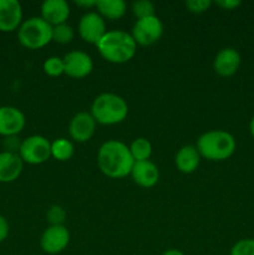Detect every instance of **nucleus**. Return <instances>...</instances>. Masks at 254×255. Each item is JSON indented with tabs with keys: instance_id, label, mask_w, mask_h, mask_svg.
<instances>
[{
	"instance_id": "nucleus-28",
	"label": "nucleus",
	"mask_w": 254,
	"mask_h": 255,
	"mask_svg": "<svg viewBox=\"0 0 254 255\" xmlns=\"http://www.w3.org/2000/svg\"><path fill=\"white\" fill-rule=\"evenodd\" d=\"M4 151L11 152V153H19L20 146H21V141L17 136H7L4 139Z\"/></svg>"
},
{
	"instance_id": "nucleus-24",
	"label": "nucleus",
	"mask_w": 254,
	"mask_h": 255,
	"mask_svg": "<svg viewBox=\"0 0 254 255\" xmlns=\"http://www.w3.org/2000/svg\"><path fill=\"white\" fill-rule=\"evenodd\" d=\"M132 12L137 17V20L153 16L154 5L149 0H137V1L132 2Z\"/></svg>"
},
{
	"instance_id": "nucleus-1",
	"label": "nucleus",
	"mask_w": 254,
	"mask_h": 255,
	"mask_svg": "<svg viewBox=\"0 0 254 255\" xmlns=\"http://www.w3.org/2000/svg\"><path fill=\"white\" fill-rule=\"evenodd\" d=\"M134 159L129 147L117 139H110L101 144L97 152V166L110 178H124L131 174Z\"/></svg>"
},
{
	"instance_id": "nucleus-18",
	"label": "nucleus",
	"mask_w": 254,
	"mask_h": 255,
	"mask_svg": "<svg viewBox=\"0 0 254 255\" xmlns=\"http://www.w3.org/2000/svg\"><path fill=\"white\" fill-rule=\"evenodd\" d=\"M176 166L182 173H193L199 166L201 162V154L196 146L187 144L183 146L176 154Z\"/></svg>"
},
{
	"instance_id": "nucleus-10",
	"label": "nucleus",
	"mask_w": 254,
	"mask_h": 255,
	"mask_svg": "<svg viewBox=\"0 0 254 255\" xmlns=\"http://www.w3.org/2000/svg\"><path fill=\"white\" fill-rule=\"evenodd\" d=\"M70 243V233L65 226H50L40 238L41 249L47 254H59Z\"/></svg>"
},
{
	"instance_id": "nucleus-12",
	"label": "nucleus",
	"mask_w": 254,
	"mask_h": 255,
	"mask_svg": "<svg viewBox=\"0 0 254 255\" xmlns=\"http://www.w3.org/2000/svg\"><path fill=\"white\" fill-rule=\"evenodd\" d=\"M96 124L97 122L90 112H79L70 121V136L76 142L89 141L96 131Z\"/></svg>"
},
{
	"instance_id": "nucleus-7",
	"label": "nucleus",
	"mask_w": 254,
	"mask_h": 255,
	"mask_svg": "<svg viewBox=\"0 0 254 255\" xmlns=\"http://www.w3.org/2000/svg\"><path fill=\"white\" fill-rule=\"evenodd\" d=\"M163 34V24L156 15L138 19L132 27V37L137 45L148 46L161 39Z\"/></svg>"
},
{
	"instance_id": "nucleus-2",
	"label": "nucleus",
	"mask_w": 254,
	"mask_h": 255,
	"mask_svg": "<svg viewBox=\"0 0 254 255\" xmlns=\"http://www.w3.org/2000/svg\"><path fill=\"white\" fill-rule=\"evenodd\" d=\"M96 46L101 56L114 64L129 61L137 50V44L132 35L124 30H109Z\"/></svg>"
},
{
	"instance_id": "nucleus-26",
	"label": "nucleus",
	"mask_w": 254,
	"mask_h": 255,
	"mask_svg": "<svg viewBox=\"0 0 254 255\" xmlns=\"http://www.w3.org/2000/svg\"><path fill=\"white\" fill-rule=\"evenodd\" d=\"M47 221L51 226H64L65 218H66V212L60 206H51L46 214Z\"/></svg>"
},
{
	"instance_id": "nucleus-8",
	"label": "nucleus",
	"mask_w": 254,
	"mask_h": 255,
	"mask_svg": "<svg viewBox=\"0 0 254 255\" xmlns=\"http://www.w3.org/2000/svg\"><path fill=\"white\" fill-rule=\"evenodd\" d=\"M77 30L84 41L95 45L107 32L105 19L97 11H89L82 15Z\"/></svg>"
},
{
	"instance_id": "nucleus-19",
	"label": "nucleus",
	"mask_w": 254,
	"mask_h": 255,
	"mask_svg": "<svg viewBox=\"0 0 254 255\" xmlns=\"http://www.w3.org/2000/svg\"><path fill=\"white\" fill-rule=\"evenodd\" d=\"M99 14L107 19H120L126 12V2L124 0H97Z\"/></svg>"
},
{
	"instance_id": "nucleus-27",
	"label": "nucleus",
	"mask_w": 254,
	"mask_h": 255,
	"mask_svg": "<svg viewBox=\"0 0 254 255\" xmlns=\"http://www.w3.org/2000/svg\"><path fill=\"white\" fill-rule=\"evenodd\" d=\"M211 0H187L186 6L191 12L201 14V12L207 11L211 7Z\"/></svg>"
},
{
	"instance_id": "nucleus-13",
	"label": "nucleus",
	"mask_w": 254,
	"mask_h": 255,
	"mask_svg": "<svg viewBox=\"0 0 254 255\" xmlns=\"http://www.w3.org/2000/svg\"><path fill=\"white\" fill-rule=\"evenodd\" d=\"M22 22V7L17 0H0V31L19 29Z\"/></svg>"
},
{
	"instance_id": "nucleus-32",
	"label": "nucleus",
	"mask_w": 254,
	"mask_h": 255,
	"mask_svg": "<svg viewBox=\"0 0 254 255\" xmlns=\"http://www.w3.org/2000/svg\"><path fill=\"white\" fill-rule=\"evenodd\" d=\"M162 255H184L182 253L181 251H178V249H168V251L164 252Z\"/></svg>"
},
{
	"instance_id": "nucleus-6",
	"label": "nucleus",
	"mask_w": 254,
	"mask_h": 255,
	"mask_svg": "<svg viewBox=\"0 0 254 255\" xmlns=\"http://www.w3.org/2000/svg\"><path fill=\"white\" fill-rule=\"evenodd\" d=\"M19 156L24 163L41 164L51 157V143L44 136H30L21 141Z\"/></svg>"
},
{
	"instance_id": "nucleus-25",
	"label": "nucleus",
	"mask_w": 254,
	"mask_h": 255,
	"mask_svg": "<svg viewBox=\"0 0 254 255\" xmlns=\"http://www.w3.org/2000/svg\"><path fill=\"white\" fill-rule=\"evenodd\" d=\"M229 255H254V239L247 238L237 242Z\"/></svg>"
},
{
	"instance_id": "nucleus-11",
	"label": "nucleus",
	"mask_w": 254,
	"mask_h": 255,
	"mask_svg": "<svg viewBox=\"0 0 254 255\" xmlns=\"http://www.w3.org/2000/svg\"><path fill=\"white\" fill-rule=\"evenodd\" d=\"M26 120L21 110L14 106L0 107V134L4 137L17 136L24 129Z\"/></svg>"
},
{
	"instance_id": "nucleus-4",
	"label": "nucleus",
	"mask_w": 254,
	"mask_h": 255,
	"mask_svg": "<svg viewBox=\"0 0 254 255\" xmlns=\"http://www.w3.org/2000/svg\"><path fill=\"white\" fill-rule=\"evenodd\" d=\"M90 114L97 124L116 125L126 119L128 114V106L127 102L119 95L104 92L94 100Z\"/></svg>"
},
{
	"instance_id": "nucleus-33",
	"label": "nucleus",
	"mask_w": 254,
	"mask_h": 255,
	"mask_svg": "<svg viewBox=\"0 0 254 255\" xmlns=\"http://www.w3.org/2000/svg\"><path fill=\"white\" fill-rule=\"evenodd\" d=\"M249 129H251L252 136L254 137V115H253V117H252V120H251V124H249Z\"/></svg>"
},
{
	"instance_id": "nucleus-23",
	"label": "nucleus",
	"mask_w": 254,
	"mask_h": 255,
	"mask_svg": "<svg viewBox=\"0 0 254 255\" xmlns=\"http://www.w3.org/2000/svg\"><path fill=\"white\" fill-rule=\"evenodd\" d=\"M42 69H44L45 74L49 75V76H52V77L60 76V75L65 74L64 60H62L61 57H57V56L47 57V59L44 61Z\"/></svg>"
},
{
	"instance_id": "nucleus-17",
	"label": "nucleus",
	"mask_w": 254,
	"mask_h": 255,
	"mask_svg": "<svg viewBox=\"0 0 254 255\" xmlns=\"http://www.w3.org/2000/svg\"><path fill=\"white\" fill-rule=\"evenodd\" d=\"M132 179L134 183L143 188H151L154 184H157L159 179V171L153 162L148 161H139L134 162L131 171Z\"/></svg>"
},
{
	"instance_id": "nucleus-29",
	"label": "nucleus",
	"mask_w": 254,
	"mask_h": 255,
	"mask_svg": "<svg viewBox=\"0 0 254 255\" xmlns=\"http://www.w3.org/2000/svg\"><path fill=\"white\" fill-rule=\"evenodd\" d=\"M9 229L10 227H9V223H7L6 218L0 214V243L4 242L5 239L7 238V236H9Z\"/></svg>"
},
{
	"instance_id": "nucleus-9",
	"label": "nucleus",
	"mask_w": 254,
	"mask_h": 255,
	"mask_svg": "<svg viewBox=\"0 0 254 255\" xmlns=\"http://www.w3.org/2000/svg\"><path fill=\"white\" fill-rule=\"evenodd\" d=\"M65 74L74 79H81L91 74L94 69V61L87 52L81 50H72L64 57Z\"/></svg>"
},
{
	"instance_id": "nucleus-15",
	"label": "nucleus",
	"mask_w": 254,
	"mask_h": 255,
	"mask_svg": "<svg viewBox=\"0 0 254 255\" xmlns=\"http://www.w3.org/2000/svg\"><path fill=\"white\" fill-rule=\"evenodd\" d=\"M24 168V162L19 153L11 152H0V182L10 183L16 181Z\"/></svg>"
},
{
	"instance_id": "nucleus-31",
	"label": "nucleus",
	"mask_w": 254,
	"mask_h": 255,
	"mask_svg": "<svg viewBox=\"0 0 254 255\" xmlns=\"http://www.w3.org/2000/svg\"><path fill=\"white\" fill-rule=\"evenodd\" d=\"M75 4L79 5V6H84V7H92L96 6L97 0H76Z\"/></svg>"
},
{
	"instance_id": "nucleus-30",
	"label": "nucleus",
	"mask_w": 254,
	"mask_h": 255,
	"mask_svg": "<svg viewBox=\"0 0 254 255\" xmlns=\"http://www.w3.org/2000/svg\"><path fill=\"white\" fill-rule=\"evenodd\" d=\"M216 4L218 5V6L223 7V9L233 10L236 9V7H238L239 5L242 4V1L241 0H217Z\"/></svg>"
},
{
	"instance_id": "nucleus-14",
	"label": "nucleus",
	"mask_w": 254,
	"mask_h": 255,
	"mask_svg": "<svg viewBox=\"0 0 254 255\" xmlns=\"http://www.w3.org/2000/svg\"><path fill=\"white\" fill-rule=\"evenodd\" d=\"M241 54L233 47H224L219 50L213 61L214 71L221 76H232L241 66Z\"/></svg>"
},
{
	"instance_id": "nucleus-21",
	"label": "nucleus",
	"mask_w": 254,
	"mask_h": 255,
	"mask_svg": "<svg viewBox=\"0 0 254 255\" xmlns=\"http://www.w3.org/2000/svg\"><path fill=\"white\" fill-rule=\"evenodd\" d=\"M129 152L133 157L134 162L148 161L152 154V144L151 142L143 137H138L129 144Z\"/></svg>"
},
{
	"instance_id": "nucleus-5",
	"label": "nucleus",
	"mask_w": 254,
	"mask_h": 255,
	"mask_svg": "<svg viewBox=\"0 0 254 255\" xmlns=\"http://www.w3.org/2000/svg\"><path fill=\"white\" fill-rule=\"evenodd\" d=\"M17 39L27 49H41L52 41V26L41 16L29 17L17 29Z\"/></svg>"
},
{
	"instance_id": "nucleus-3",
	"label": "nucleus",
	"mask_w": 254,
	"mask_h": 255,
	"mask_svg": "<svg viewBox=\"0 0 254 255\" xmlns=\"http://www.w3.org/2000/svg\"><path fill=\"white\" fill-rule=\"evenodd\" d=\"M197 149L201 157L209 161H224L236 151V138L223 129H213L201 134L197 139Z\"/></svg>"
},
{
	"instance_id": "nucleus-16",
	"label": "nucleus",
	"mask_w": 254,
	"mask_h": 255,
	"mask_svg": "<svg viewBox=\"0 0 254 255\" xmlns=\"http://www.w3.org/2000/svg\"><path fill=\"white\" fill-rule=\"evenodd\" d=\"M70 16V6L65 0H45L41 4V17L51 26L64 24Z\"/></svg>"
},
{
	"instance_id": "nucleus-20",
	"label": "nucleus",
	"mask_w": 254,
	"mask_h": 255,
	"mask_svg": "<svg viewBox=\"0 0 254 255\" xmlns=\"http://www.w3.org/2000/svg\"><path fill=\"white\" fill-rule=\"evenodd\" d=\"M74 144L67 138H57L51 142V156L57 161H67L74 154Z\"/></svg>"
},
{
	"instance_id": "nucleus-22",
	"label": "nucleus",
	"mask_w": 254,
	"mask_h": 255,
	"mask_svg": "<svg viewBox=\"0 0 254 255\" xmlns=\"http://www.w3.org/2000/svg\"><path fill=\"white\" fill-rule=\"evenodd\" d=\"M75 30L67 22L52 26V41L59 44H69L74 40Z\"/></svg>"
}]
</instances>
